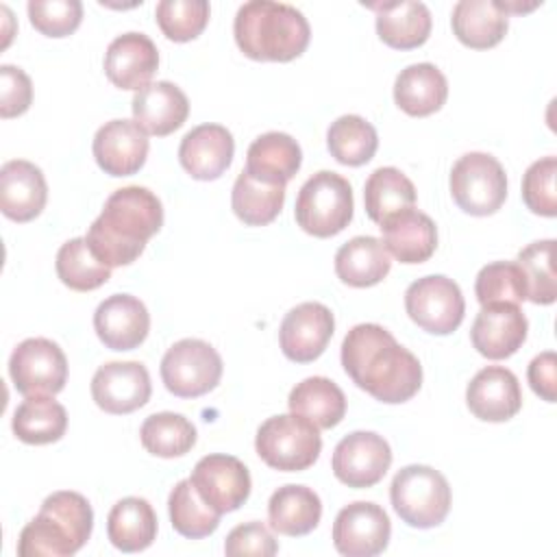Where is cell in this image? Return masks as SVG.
<instances>
[{"label": "cell", "mask_w": 557, "mask_h": 557, "mask_svg": "<svg viewBox=\"0 0 557 557\" xmlns=\"http://www.w3.org/2000/svg\"><path fill=\"white\" fill-rule=\"evenodd\" d=\"M342 366L357 387L387 405L407 403L422 385L418 357L400 346L387 329L372 322L357 324L346 333Z\"/></svg>", "instance_id": "6da1fadb"}, {"label": "cell", "mask_w": 557, "mask_h": 557, "mask_svg": "<svg viewBox=\"0 0 557 557\" xmlns=\"http://www.w3.org/2000/svg\"><path fill=\"white\" fill-rule=\"evenodd\" d=\"M163 226L161 200L139 185L115 189L100 215L91 222L85 239L89 250L109 268L131 265L146 242Z\"/></svg>", "instance_id": "7a4b0ae2"}, {"label": "cell", "mask_w": 557, "mask_h": 557, "mask_svg": "<svg viewBox=\"0 0 557 557\" xmlns=\"http://www.w3.org/2000/svg\"><path fill=\"white\" fill-rule=\"evenodd\" d=\"M233 35L239 50L252 61H292L309 46L307 17L292 4L250 0L237 9Z\"/></svg>", "instance_id": "3957f363"}, {"label": "cell", "mask_w": 557, "mask_h": 557, "mask_svg": "<svg viewBox=\"0 0 557 557\" xmlns=\"http://www.w3.org/2000/svg\"><path fill=\"white\" fill-rule=\"evenodd\" d=\"M94 529L89 500L78 492H54L37 516L22 529L17 542L20 557H67L81 550Z\"/></svg>", "instance_id": "277c9868"}, {"label": "cell", "mask_w": 557, "mask_h": 557, "mask_svg": "<svg viewBox=\"0 0 557 557\" xmlns=\"http://www.w3.org/2000/svg\"><path fill=\"white\" fill-rule=\"evenodd\" d=\"M352 187L331 170H320L300 187L294 215L296 224L313 237H333L352 220Z\"/></svg>", "instance_id": "5b68a950"}, {"label": "cell", "mask_w": 557, "mask_h": 557, "mask_svg": "<svg viewBox=\"0 0 557 557\" xmlns=\"http://www.w3.org/2000/svg\"><path fill=\"white\" fill-rule=\"evenodd\" d=\"M389 500L403 522L416 529H431L442 524L450 511V487L435 468L411 463L392 479Z\"/></svg>", "instance_id": "8992f818"}, {"label": "cell", "mask_w": 557, "mask_h": 557, "mask_svg": "<svg viewBox=\"0 0 557 557\" xmlns=\"http://www.w3.org/2000/svg\"><path fill=\"white\" fill-rule=\"evenodd\" d=\"M257 455L274 470L300 472L311 468L322 450L320 429L298 413L268 418L255 437Z\"/></svg>", "instance_id": "52a82bcc"}, {"label": "cell", "mask_w": 557, "mask_h": 557, "mask_svg": "<svg viewBox=\"0 0 557 557\" xmlns=\"http://www.w3.org/2000/svg\"><path fill=\"white\" fill-rule=\"evenodd\" d=\"M450 194L470 215H492L507 198V174L487 152H466L450 170Z\"/></svg>", "instance_id": "ba28073f"}, {"label": "cell", "mask_w": 557, "mask_h": 557, "mask_svg": "<svg viewBox=\"0 0 557 557\" xmlns=\"http://www.w3.org/2000/svg\"><path fill=\"white\" fill-rule=\"evenodd\" d=\"M161 379L170 394L178 398H198L220 383L222 357L209 342L196 337L181 339L163 355Z\"/></svg>", "instance_id": "9c48e42d"}, {"label": "cell", "mask_w": 557, "mask_h": 557, "mask_svg": "<svg viewBox=\"0 0 557 557\" xmlns=\"http://www.w3.org/2000/svg\"><path fill=\"white\" fill-rule=\"evenodd\" d=\"M405 309L411 322L433 335H448L459 329L466 302L459 285L444 274H429L413 281L405 292Z\"/></svg>", "instance_id": "30bf717a"}, {"label": "cell", "mask_w": 557, "mask_h": 557, "mask_svg": "<svg viewBox=\"0 0 557 557\" xmlns=\"http://www.w3.org/2000/svg\"><path fill=\"white\" fill-rule=\"evenodd\" d=\"M9 374L15 389L24 396H54L65 387L67 359L52 339L28 337L11 352Z\"/></svg>", "instance_id": "8fae6325"}, {"label": "cell", "mask_w": 557, "mask_h": 557, "mask_svg": "<svg viewBox=\"0 0 557 557\" xmlns=\"http://www.w3.org/2000/svg\"><path fill=\"white\" fill-rule=\"evenodd\" d=\"M392 466V448L372 431H355L342 437L333 450L331 468L337 481L363 490L376 485Z\"/></svg>", "instance_id": "7c38bea8"}, {"label": "cell", "mask_w": 557, "mask_h": 557, "mask_svg": "<svg viewBox=\"0 0 557 557\" xmlns=\"http://www.w3.org/2000/svg\"><path fill=\"white\" fill-rule=\"evenodd\" d=\"M392 524L381 505L355 500L333 522V546L346 557H374L389 544Z\"/></svg>", "instance_id": "4fadbf2b"}, {"label": "cell", "mask_w": 557, "mask_h": 557, "mask_svg": "<svg viewBox=\"0 0 557 557\" xmlns=\"http://www.w3.org/2000/svg\"><path fill=\"white\" fill-rule=\"evenodd\" d=\"M189 481L218 513L239 509L248 500L252 487L248 468L237 457L220 453L198 459Z\"/></svg>", "instance_id": "5bb4252c"}, {"label": "cell", "mask_w": 557, "mask_h": 557, "mask_svg": "<svg viewBox=\"0 0 557 557\" xmlns=\"http://www.w3.org/2000/svg\"><path fill=\"white\" fill-rule=\"evenodd\" d=\"M335 331V318L322 302H300L289 309L278 329L281 350L289 361L309 363L318 359Z\"/></svg>", "instance_id": "9a60e30c"}, {"label": "cell", "mask_w": 557, "mask_h": 557, "mask_svg": "<svg viewBox=\"0 0 557 557\" xmlns=\"http://www.w3.org/2000/svg\"><path fill=\"white\" fill-rule=\"evenodd\" d=\"M150 374L139 361H109L91 379V398L107 413H131L150 398Z\"/></svg>", "instance_id": "2e32d148"}, {"label": "cell", "mask_w": 557, "mask_h": 557, "mask_svg": "<svg viewBox=\"0 0 557 557\" xmlns=\"http://www.w3.org/2000/svg\"><path fill=\"white\" fill-rule=\"evenodd\" d=\"M148 133L135 120H111L94 135V159L109 176L139 172L148 157Z\"/></svg>", "instance_id": "e0dca14e"}, {"label": "cell", "mask_w": 557, "mask_h": 557, "mask_svg": "<svg viewBox=\"0 0 557 557\" xmlns=\"http://www.w3.org/2000/svg\"><path fill=\"white\" fill-rule=\"evenodd\" d=\"M527 331L529 322L518 305L490 302L476 313L470 339L479 355L487 359H507L524 344Z\"/></svg>", "instance_id": "ac0fdd59"}, {"label": "cell", "mask_w": 557, "mask_h": 557, "mask_svg": "<svg viewBox=\"0 0 557 557\" xmlns=\"http://www.w3.org/2000/svg\"><path fill=\"white\" fill-rule=\"evenodd\" d=\"M94 329L107 348L133 350L148 337L150 313L139 298L131 294H113L98 305Z\"/></svg>", "instance_id": "d6986e66"}, {"label": "cell", "mask_w": 557, "mask_h": 557, "mask_svg": "<svg viewBox=\"0 0 557 557\" xmlns=\"http://www.w3.org/2000/svg\"><path fill=\"white\" fill-rule=\"evenodd\" d=\"M233 152L235 141L226 126L200 124L181 139L178 161L191 178L215 181L228 170Z\"/></svg>", "instance_id": "ffe728a7"}, {"label": "cell", "mask_w": 557, "mask_h": 557, "mask_svg": "<svg viewBox=\"0 0 557 557\" xmlns=\"http://www.w3.org/2000/svg\"><path fill=\"white\" fill-rule=\"evenodd\" d=\"M468 409L485 422H505L522 407V392L516 374L503 366L479 370L466 389Z\"/></svg>", "instance_id": "44dd1931"}, {"label": "cell", "mask_w": 557, "mask_h": 557, "mask_svg": "<svg viewBox=\"0 0 557 557\" xmlns=\"http://www.w3.org/2000/svg\"><path fill=\"white\" fill-rule=\"evenodd\" d=\"M159 67V50L144 33H124L115 37L104 52V74L120 89L148 85Z\"/></svg>", "instance_id": "7402d4cb"}, {"label": "cell", "mask_w": 557, "mask_h": 557, "mask_svg": "<svg viewBox=\"0 0 557 557\" xmlns=\"http://www.w3.org/2000/svg\"><path fill=\"white\" fill-rule=\"evenodd\" d=\"M48 200L44 172L24 159L7 161L0 168V209L13 222L35 220Z\"/></svg>", "instance_id": "603a6c76"}, {"label": "cell", "mask_w": 557, "mask_h": 557, "mask_svg": "<svg viewBox=\"0 0 557 557\" xmlns=\"http://www.w3.org/2000/svg\"><path fill=\"white\" fill-rule=\"evenodd\" d=\"M131 109L133 120L146 133L165 137L185 124L189 115V100L174 83L157 81L135 91Z\"/></svg>", "instance_id": "cb8c5ba5"}, {"label": "cell", "mask_w": 557, "mask_h": 557, "mask_svg": "<svg viewBox=\"0 0 557 557\" xmlns=\"http://www.w3.org/2000/svg\"><path fill=\"white\" fill-rule=\"evenodd\" d=\"M379 228L385 250L400 263H422L431 259L437 248L435 222L413 207L389 215Z\"/></svg>", "instance_id": "d4e9b609"}, {"label": "cell", "mask_w": 557, "mask_h": 557, "mask_svg": "<svg viewBox=\"0 0 557 557\" xmlns=\"http://www.w3.org/2000/svg\"><path fill=\"white\" fill-rule=\"evenodd\" d=\"M302 163V150L298 141L278 131L259 135L246 152V172L265 183L285 185L296 176Z\"/></svg>", "instance_id": "484cf974"}, {"label": "cell", "mask_w": 557, "mask_h": 557, "mask_svg": "<svg viewBox=\"0 0 557 557\" xmlns=\"http://www.w3.org/2000/svg\"><path fill=\"white\" fill-rule=\"evenodd\" d=\"M509 15L498 0H459L453 7L450 24L455 37L474 50H487L500 44L509 28Z\"/></svg>", "instance_id": "4316f807"}, {"label": "cell", "mask_w": 557, "mask_h": 557, "mask_svg": "<svg viewBox=\"0 0 557 557\" xmlns=\"http://www.w3.org/2000/svg\"><path fill=\"white\" fill-rule=\"evenodd\" d=\"M448 96L446 76L433 63H413L400 70L394 83V102L413 117L440 111Z\"/></svg>", "instance_id": "83f0119b"}, {"label": "cell", "mask_w": 557, "mask_h": 557, "mask_svg": "<svg viewBox=\"0 0 557 557\" xmlns=\"http://www.w3.org/2000/svg\"><path fill=\"white\" fill-rule=\"evenodd\" d=\"M389 252L372 235H357L335 252V274L350 287H372L389 274Z\"/></svg>", "instance_id": "f1b7e54d"}, {"label": "cell", "mask_w": 557, "mask_h": 557, "mask_svg": "<svg viewBox=\"0 0 557 557\" xmlns=\"http://www.w3.org/2000/svg\"><path fill=\"white\" fill-rule=\"evenodd\" d=\"M322 518V500L307 485H283L268 500L270 527L289 537L311 533Z\"/></svg>", "instance_id": "f546056e"}, {"label": "cell", "mask_w": 557, "mask_h": 557, "mask_svg": "<svg viewBox=\"0 0 557 557\" xmlns=\"http://www.w3.org/2000/svg\"><path fill=\"white\" fill-rule=\"evenodd\" d=\"M370 9L376 11V33L389 48L411 50L431 35V13L424 2H385Z\"/></svg>", "instance_id": "4dcf8cb0"}, {"label": "cell", "mask_w": 557, "mask_h": 557, "mask_svg": "<svg viewBox=\"0 0 557 557\" xmlns=\"http://www.w3.org/2000/svg\"><path fill=\"white\" fill-rule=\"evenodd\" d=\"M107 535L122 553L146 550L157 537V513L152 505L139 496L117 500L107 518Z\"/></svg>", "instance_id": "1f68e13d"}, {"label": "cell", "mask_w": 557, "mask_h": 557, "mask_svg": "<svg viewBox=\"0 0 557 557\" xmlns=\"http://www.w3.org/2000/svg\"><path fill=\"white\" fill-rule=\"evenodd\" d=\"M11 429L24 444H52L59 442L67 429V411L48 394L26 396L13 413Z\"/></svg>", "instance_id": "d6a6232c"}, {"label": "cell", "mask_w": 557, "mask_h": 557, "mask_svg": "<svg viewBox=\"0 0 557 557\" xmlns=\"http://www.w3.org/2000/svg\"><path fill=\"white\" fill-rule=\"evenodd\" d=\"M289 411L307 418L318 429H333L344 420L346 396L326 376H307L287 398Z\"/></svg>", "instance_id": "836d02e7"}, {"label": "cell", "mask_w": 557, "mask_h": 557, "mask_svg": "<svg viewBox=\"0 0 557 557\" xmlns=\"http://www.w3.org/2000/svg\"><path fill=\"white\" fill-rule=\"evenodd\" d=\"M285 185L265 183L250 176L246 170L235 178L231 191V207L235 215L248 226L270 224L283 209Z\"/></svg>", "instance_id": "e575fe53"}, {"label": "cell", "mask_w": 557, "mask_h": 557, "mask_svg": "<svg viewBox=\"0 0 557 557\" xmlns=\"http://www.w3.org/2000/svg\"><path fill=\"white\" fill-rule=\"evenodd\" d=\"M363 205L368 218L381 224L389 215L416 205V187L398 168H379L363 185Z\"/></svg>", "instance_id": "d590c367"}, {"label": "cell", "mask_w": 557, "mask_h": 557, "mask_svg": "<svg viewBox=\"0 0 557 557\" xmlns=\"http://www.w3.org/2000/svg\"><path fill=\"white\" fill-rule=\"evenodd\" d=\"M170 522L176 533L189 540H200L211 535L220 527V516L205 498L198 494L189 479L178 481L168 498Z\"/></svg>", "instance_id": "8d00e7d4"}, {"label": "cell", "mask_w": 557, "mask_h": 557, "mask_svg": "<svg viewBox=\"0 0 557 557\" xmlns=\"http://www.w3.org/2000/svg\"><path fill=\"white\" fill-rule=\"evenodd\" d=\"M326 146L331 157L342 165H363L368 163L376 148H379V135L376 128L363 120L361 115H342L337 117L329 131H326Z\"/></svg>", "instance_id": "74e56055"}, {"label": "cell", "mask_w": 557, "mask_h": 557, "mask_svg": "<svg viewBox=\"0 0 557 557\" xmlns=\"http://www.w3.org/2000/svg\"><path fill=\"white\" fill-rule=\"evenodd\" d=\"M139 440L141 446L154 457H183L196 444V426L181 413L161 411L144 420Z\"/></svg>", "instance_id": "f35d334b"}, {"label": "cell", "mask_w": 557, "mask_h": 557, "mask_svg": "<svg viewBox=\"0 0 557 557\" xmlns=\"http://www.w3.org/2000/svg\"><path fill=\"white\" fill-rule=\"evenodd\" d=\"M57 274L74 292H91L111 278V268L89 250L85 237L65 242L57 252Z\"/></svg>", "instance_id": "ab89813d"}, {"label": "cell", "mask_w": 557, "mask_h": 557, "mask_svg": "<svg viewBox=\"0 0 557 557\" xmlns=\"http://www.w3.org/2000/svg\"><path fill=\"white\" fill-rule=\"evenodd\" d=\"M555 239L533 242L518 252L516 263L522 270L527 300L535 305H553L557 298V278H555Z\"/></svg>", "instance_id": "60d3db41"}, {"label": "cell", "mask_w": 557, "mask_h": 557, "mask_svg": "<svg viewBox=\"0 0 557 557\" xmlns=\"http://www.w3.org/2000/svg\"><path fill=\"white\" fill-rule=\"evenodd\" d=\"M209 13L211 9L207 0H161L154 17L168 39L183 44L196 39L205 30Z\"/></svg>", "instance_id": "b9f144b4"}, {"label": "cell", "mask_w": 557, "mask_h": 557, "mask_svg": "<svg viewBox=\"0 0 557 557\" xmlns=\"http://www.w3.org/2000/svg\"><path fill=\"white\" fill-rule=\"evenodd\" d=\"M474 294L481 307L490 302L518 305L527 300V287L520 265L516 261H494L483 265L474 281Z\"/></svg>", "instance_id": "7bdbcfd3"}, {"label": "cell", "mask_w": 557, "mask_h": 557, "mask_svg": "<svg viewBox=\"0 0 557 557\" xmlns=\"http://www.w3.org/2000/svg\"><path fill=\"white\" fill-rule=\"evenodd\" d=\"M555 176H557V159L544 157L531 163L522 176V200L527 209L537 215L555 218L557 215V191H555Z\"/></svg>", "instance_id": "ee69618b"}, {"label": "cell", "mask_w": 557, "mask_h": 557, "mask_svg": "<svg viewBox=\"0 0 557 557\" xmlns=\"http://www.w3.org/2000/svg\"><path fill=\"white\" fill-rule=\"evenodd\" d=\"M28 17L41 35L67 37L81 26L83 4L78 0H30Z\"/></svg>", "instance_id": "f6af8a7d"}, {"label": "cell", "mask_w": 557, "mask_h": 557, "mask_svg": "<svg viewBox=\"0 0 557 557\" xmlns=\"http://www.w3.org/2000/svg\"><path fill=\"white\" fill-rule=\"evenodd\" d=\"M33 102V83L22 67L0 65V115L4 120L28 111Z\"/></svg>", "instance_id": "bcb514c9"}, {"label": "cell", "mask_w": 557, "mask_h": 557, "mask_svg": "<svg viewBox=\"0 0 557 557\" xmlns=\"http://www.w3.org/2000/svg\"><path fill=\"white\" fill-rule=\"evenodd\" d=\"M276 550H278V544L274 535L265 524L257 520L235 527L224 542V553L231 557H237V555L270 557V555H276Z\"/></svg>", "instance_id": "7dc6e473"}, {"label": "cell", "mask_w": 557, "mask_h": 557, "mask_svg": "<svg viewBox=\"0 0 557 557\" xmlns=\"http://www.w3.org/2000/svg\"><path fill=\"white\" fill-rule=\"evenodd\" d=\"M527 379L531 389L546 403H555L557 398V357L553 350H546L529 363Z\"/></svg>", "instance_id": "c3c4849f"}, {"label": "cell", "mask_w": 557, "mask_h": 557, "mask_svg": "<svg viewBox=\"0 0 557 557\" xmlns=\"http://www.w3.org/2000/svg\"><path fill=\"white\" fill-rule=\"evenodd\" d=\"M498 7L509 15V13H529V11H533L535 7H540V2L520 4V2H513V0H498Z\"/></svg>", "instance_id": "681fc988"}]
</instances>
